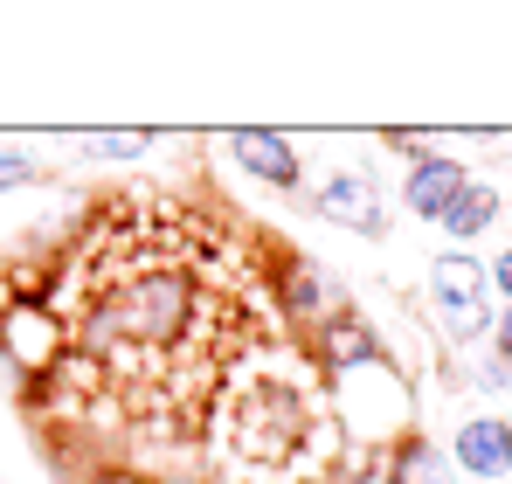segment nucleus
<instances>
[{
    "label": "nucleus",
    "mask_w": 512,
    "mask_h": 484,
    "mask_svg": "<svg viewBox=\"0 0 512 484\" xmlns=\"http://www.w3.org/2000/svg\"><path fill=\"white\" fill-rule=\"evenodd\" d=\"M506 484H512V478H506Z\"/></svg>",
    "instance_id": "4be33fe9"
},
{
    "label": "nucleus",
    "mask_w": 512,
    "mask_h": 484,
    "mask_svg": "<svg viewBox=\"0 0 512 484\" xmlns=\"http://www.w3.org/2000/svg\"><path fill=\"white\" fill-rule=\"evenodd\" d=\"M485 277H492V298L512 305V242H499V249L485 256Z\"/></svg>",
    "instance_id": "dca6fc26"
},
{
    "label": "nucleus",
    "mask_w": 512,
    "mask_h": 484,
    "mask_svg": "<svg viewBox=\"0 0 512 484\" xmlns=\"http://www.w3.org/2000/svg\"><path fill=\"white\" fill-rule=\"evenodd\" d=\"M381 484H457V471H450V457H443L436 436L409 429V436H395L381 450Z\"/></svg>",
    "instance_id": "f8f14e48"
},
{
    "label": "nucleus",
    "mask_w": 512,
    "mask_h": 484,
    "mask_svg": "<svg viewBox=\"0 0 512 484\" xmlns=\"http://www.w3.org/2000/svg\"><path fill=\"white\" fill-rule=\"evenodd\" d=\"M298 208H305L312 222H326V229L353 236V242H388V236H395V194H388V180H381V166H374V160L319 166V173L305 180Z\"/></svg>",
    "instance_id": "20e7f679"
},
{
    "label": "nucleus",
    "mask_w": 512,
    "mask_h": 484,
    "mask_svg": "<svg viewBox=\"0 0 512 484\" xmlns=\"http://www.w3.org/2000/svg\"><path fill=\"white\" fill-rule=\"evenodd\" d=\"M506 415H512V395H506Z\"/></svg>",
    "instance_id": "412c9836"
},
{
    "label": "nucleus",
    "mask_w": 512,
    "mask_h": 484,
    "mask_svg": "<svg viewBox=\"0 0 512 484\" xmlns=\"http://www.w3.org/2000/svg\"><path fill=\"white\" fill-rule=\"evenodd\" d=\"M506 215H512V194H506V180L499 173H471V187L450 201V215L436 222V236L450 242V249H478V242H492L499 229H506Z\"/></svg>",
    "instance_id": "9b49d317"
},
{
    "label": "nucleus",
    "mask_w": 512,
    "mask_h": 484,
    "mask_svg": "<svg viewBox=\"0 0 512 484\" xmlns=\"http://www.w3.org/2000/svg\"><path fill=\"white\" fill-rule=\"evenodd\" d=\"M305 367L319 374V381H340V374H360V367H374V360H388L395 346H388V332L374 325V312L353 298V305H340L326 325H312L305 339Z\"/></svg>",
    "instance_id": "1a4fd4ad"
},
{
    "label": "nucleus",
    "mask_w": 512,
    "mask_h": 484,
    "mask_svg": "<svg viewBox=\"0 0 512 484\" xmlns=\"http://www.w3.org/2000/svg\"><path fill=\"white\" fill-rule=\"evenodd\" d=\"M506 153H512V132H506ZM506 194H512V173H506Z\"/></svg>",
    "instance_id": "aec40b11"
},
{
    "label": "nucleus",
    "mask_w": 512,
    "mask_h": 484,
    "mask_svg": "<svg viewBox=\"0 0 512 484\" xmlns=\"http://www.w3.org/2000/svg\"><path fill=\"white\" fill-rule=\"evenodd\" d=\"M381 146L388 153H402V187H395V215H409V222H423V229H436L443 215H450V201L471 187V173L478 166L457 160L443 139H429V132H381Z\"/></svg>",
    "instance_id": "39448f33"
},
{
    "label": "nucleus",
    "mask_w": 512,
    "mask_h": 484,
    "mask_svg": "<svg viewBox=\"0 0 512 484\" xmlns=\"http://www.w3.org/2000/svg\"><path fill=\"white\" fill-rule=\"evenodd\" d=\"M222 436H229V450H236L243 464H256V471H298V457L333 436V415H326L319 395H305L298 381L250 374V381L229 395Z\"/></svg>",
    "instance_id": "f257e3e1"
},
{
    "label": "nucleus",
    "mask_w": 512,
    "mask_h": 484,
    "mask_svg": "<svg viewBox=\"0 0 512 484\" xmlns=\"http://www.w3.org/2000/svg\"><path fill=\"white\" fill-rule=\"evenodd\" d=\"M35 180H49L42 146H28V139H0V201L21 194V187H35Z\"/></svg>",
    "instance_id": "2eb2a0df"
},
{
    "label": "nucleus",
    "mask_w": 512,
    "mask_h": 484,
    "mask_svg": "<svg viewBox=\"0 0 512 484\" xmlns=\"http://www.w3.org/2000/svg\"><path fill=\"white\" fill-rule=\"evenodd\" d=\"M450 367H457V381H464L485 408L512 395V367H506V360H492V353H450Z\"/></svg>",
    "instance_id": "4468645a"
},
{
    "label": "nucleus",
    "mask_w": 512,
    "mask_h": 484,
    "mask_svg": "<svg viewBox=\"0 0 512 484\" xmlns=\"http://www.w3.org/2000/svg\"><path fill=\"white\" fill-rule=\"evenodd\" d=\"M70 360V319L49 298L28 291H0V367L28 388H42L56 367Z\"/></svg>",
    "instance_id": "423d86ee"
},
{
    "label": "nucleus",
    "mask_w": 512,
    "mask_h": 484,
    "mask_svg": "<svg viewBox=\"0 0 512 484\" xmlns=\"http://www.w3.org/2000/svg\"><path fill=\"white\" fill-rule=\"evenodd\" d=\"M222 160L236 166L250 187L277 194V201H298L305 180H312L305 146H298L291 132H270V125H236V132H222Z\"/></svg>",
    "instance_id": "6e6552de"
},
{
    "label": "nucleus",
    "mask_w": 512,
    "mask_h": 484,
    "mask_svg": "<svg viewBox=\"0 0 512 484\" xmlns=\"http://www.w3.org/2000/svg\"><path fill=\"white\" fill-rule=\"evenodd\" d=\"M77 484H160L153 471H132V464H97V471H84Z\"/></svg>",
    "instance_id": "f3484780"
},
{
    "label": "nucleus",
    "mask_w": 512,
    "mask_h": 484,
    "mask_svg": "<svg viewBox=\"0 0 512 484\" xmlns=\"http://www.w3.org/2000/svg\"><path fill=\"white\" fill-rule=\"evenodd\" d=\"M423 305L429 325L443 339V353H485L492 346V325H499V298H492V277H485V249H436L423 263Z\"/></svg>",
    "instance_id": "7ed1b4c3"
},
{
    "label": "nucleus",
    "mask_w": 512,
    "mask_h": 484,
    "mask_svg": "<svg viewBox=\"0 0 512 484\" xmlns=\"http://www.w3.org/2000/svg\"><path fill=\"white\" fill-rule=\"evenodd\" d=\"M160 484H215V478H201V471H173V478H160Z\"/></svg>",
    "instance_id": "6ab92c4d"
},
{
    "label": "nucleus",
    "mask_w": 512,
    "mask_h": 484,
    "mask_svg": "<svg viewBox=\"0 0 512 484\" xmlns=\"http://www.w3.org/2000/svg\"><path fill=\"white\" fill-rule=\"evenodd\" d=\"M84 160H104V166H132V160H146L153 146H160V132H77L70 139Z\"/></svg>",
    "instance_id": "ddd939ff"
},
{
    "label": "nucleus",
    "mask_w": 512,
    "mask_h": 484,
    "mask_svg": "<svg viewBox=\"0 0 512 484\" xmlns=\"http://www.w3.org/2000/svg\"><path fill=\"white\" fill-rule=\"evenodd\" d=\"M270 298H277L284 325H298V339H305L312 325H326L340 305H353V284H346L333 263H319L312 249H277V263H270Z\"/></svg>",
    "instance_id": "0eeeda50"
},
{
    "label": "nucleus",
    "mask_w": 512,
    "mask_h": 484,
    "mask_svg": "<svg viewBox=\"0 0 512 484\" xmlns=\"http://www.w3.org/2000/svg\"><path fill=\"white\" fill-rule=\"evenodd\" d=\"M326 388H333V408H326V415H333L346 450L381 457L395 436L423 429V422H416V381H409L402 353H388V360H374V367H360V374H340V381H326Z\"/></svg>",
    "instance_id": "f03ea898"
},
{
    "label": "nucleus",
    "mask_w": 512,
    "mask_h": 484,
    "mask_svg": "<svg viewBox=\"0 0 512 484\" xmlns=\"http://www.w3.org/2000/svg\"><path fill=\"white\" fill-rule=\"evenodd\" d=\"M450 471L471 484H506L512 478V415L506 408H471L457 415V429L443 436Z\"/></svg>",
    "instance_id": "9d476101"
},
{
    "label": "nucleus",
    "mask_w": 512,
    "mask_h": 484,
    "mask_svg": "<svg viewBox=\"0 0 512 484\" xmlns=\"http://www.w3.org/2000/svg\"><path fill=\"white\" fill-rule=\"evenodd\" d=\"M485 353L512 367V305H499V325H492V346H485Z\"/></svg>",
    "instance_id": "a211bd4d"
}]
</instances>
